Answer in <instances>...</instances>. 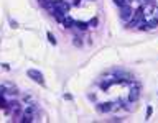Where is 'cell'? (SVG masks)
I'll list each match as a JSON object with an SVG mask.
<instances>
[{
  "label": "cell",
  "instance_id": "obj_14",
  "mask_svg": "<svg viewBox=\"0 0 158 123\" xmlns=\"http://www.w3.org/2000/svg\"><path fill=\"white\" fill-rule=\"evenodd\" d=\"M74 44H76V46H81V41H79V38H74Z\"/></svg>",
  "mask_w": 158,
  "mask_h": 123
},
{
  "label": "cell",
  "instance_id": "obj_12",
  "mask_svg": "<svg viewBox=\"0 0 158 123\" xmlns=\"http://www.w3.org/2000/svg\"><path fill=\"white\" fill-rule=\"evenodd\" d=\"M152 112H153V108H152V107H148V108H147V120L152 117Z\"/></svg>",
  "mask_w": 158,
  "mask_h": 123
},
{
  "label": "cell",
  "instance_id": "obj_15",
  "mask_svg": "<svg viewBox=\"0 0 158 123\" xmlns=\"http://www.w3.org/2000/svg\"><path fill=\"white\" fill-rule=\"evenodd\" d=\"M89 25H91V26H94V25H97V18H94V20H92V22H91V23H89Z\"/></svg>",
  "mask_w": 158,
  "mask_h": 123
},
{
  "label": "cell",
  "instance_id": "obj_6",
  "mask_svg": "<svg viewBox=\"0 0 158 123\" xmlns=\"http://www.w3.org/2000/svg\"><path fill=\"white\" fill-rule=\"evenodd\" d=\"M145 22H147V25H148V28H156V26H158V17H156V15L145 18Z\"/></svg>",
  "mask_w": 158,
  "mask_h": 123
},
{
  "label": "cell",
  "instance_id": "obj_9",
  "mask_svg": "<svg viewBox=\"0 0 158 123\" xmlns=\"http://www.w3.org/2000/svg\"><path fill=\"white\" fill-rule=\"evenodd\" d=\"M46 38H48V41L51 43L53 46L56 44V38H54V34H53V33H49V31H48V33H46Z\"/></svg>",
  "mask_w": 158,
  "mask_h": 123
},
{
  "label": "cell",
  "instance_id": "obj_7",
  "mask_svg": "<svg viewBox=\"0 0 158 123\" xmlns=\"http://www.w3.org/2000/svg\"><path fill=\"white\" fill-rule=\"evenodd\" d=\"M74 20L69 17V15H66V17H64V20H63V25H64V28H74Z\"/></svg>",
  "mask_w": 158,
  "mask_h": 123
},
{
  "label": "cell",
  "instance_id": "obj_8",
  "mask_svg": "<svg viewBox=\"0 0 158 123\" xmlns=\"http://www.w3.org/2000/svg\"><path fill=\"white\" fill-rule=\"evenodd\" d=\"M74 26H76L77 30H81V31H84V30H87L89 25L86 22H76V23H74Z\"/></svg>",
  "mask_w": 158,
  "mask_h": 123
},
{
  "label": "cell",
  "instance_id": "obj_5",
  "mask_svg": "<svg viewBox=\"0 0 158 123\" xmlns=\"http://www.w3.org/2000/svg\"><path fill=\"white\" fill-rule=\"evenodd\" d=\"M97 108H99V112H101V113H107V112H110L112 108H114V103H112V102L99 103V105H97Z\"/></svg>",
  "mask_w": 158,
  "mask_h": 123
},
{
  "label": "cell",
  "instance_id": "obj_16",
  "mask_svg": "<svg viewBox=\"0 0 158 123\" xmlns=\"http://www.w3.org/2000/svg\"><path fill=\"white\" fill-rule=\"evenodd\" d=\"M49 3H56V2H61V0H48Z\"/></svg>",
  "mask_w": 158,
  "mask_h": 123
},
{
  "label": "cell",
  "instance_id": "obj_11",
  "mask_svg": "<svg viewBox=\"0 0 158 123\" xmlns=\"http://www.w3.org/2000/svg\"><path fill=\"white\" fill-rule=\"evenodd\" d=\"M137 25H138V28H140L142 31H145V30H150V28H148V25H147V22H138Z\"/></svg>",
  "mask_w": 158,
  "mask_h": 123
},
{
  "label": "cell",
  "instance_id": "obj_10",
  "mask_svg": "<svg viewBox=\"0 0 158 123\" xmlns=\"http://www.w3.org/2000/svg\"><path fill=\"white\" fill-rule=\"evenodd\" d=\"M114 3H115L118 8H122L123 5H127V3H128V0H114Z\"/></svg>",
  "mask_w": 158,
  "mask_h": 123
},
{
  "label": "cell",
  "instance_id": "obj_2",
  "mask_svg": "<svg viewBox=\"0 0 158 123\" xmlns=\"http://www.w3.org/2000/svg\"><path fill=\"white\" fill-rule=\"evenodd\" d=\"M132 17H133V10H132V7L130 5H123V7L120 8V18L123 20V22H127V20H132Z\"/></svg>",
  "mask_w": 158,
  "mask_h": 123
},
{
  "label": "cell",
  "instance_id": "obj_13",
  "mask_svg": "<svg viewBox=\"0 0 158 123\" xmlns=\"http://www.w3.org/2000/svg\"><path fill=\"white\" fill-rule=\"evenodd\" d=\"M0 107H2V108H5V107H7V103H5V100H3V98H0Z\"/></svg>",
  "mask_w": 158,
  "mask_h": 123
},
{
  "label": "cell",
  "instance_id": "obj_1",
  "mask_svg": "<svg viewBox=\"0 0 158 123\" xmlns=\"http://www.w3.org/2000/svg\"><path fill=\"white\" fill-rule=\"evenodd\" d=\"M27 76L30 77V79H33L35 82H38V84H44V77H43V74L40 72V71H36V69H28L27 71Z\"/></svg>",
  "mask_w": 158,
  "mask_h": 123
},
{
  "label": "cell",
  "instance_id": "obj_3",
  "mask_svg": "<svg viewBox=\"0 0 158 123\" xmlns=\"http://www.w3.org/2000/svg\"><path fill=\"white\" fill-rule=\"evenodd\" d=\"M138 98H140V85L133 84L132 89H130V93H128V102L133 103V102H137Z\"/></svg>",
  "mask_w": 158,
  "mask_h": 123
},
{
  "label": "cell",
  "instance_id": "obj_4",
  "mask_svg": "<svg viewBox=\"0 0 158 123\" xmlns=\"http://www.w3.org/2000/svg\"><path fill=\"white\" fill-rule=\"evenodd\" d=\"M53 8H54V10H59V12H63L64 15H66V13H68V10H69V3H68V2H64V0H61V2L53 3Z\"/></svg>",
  "mask_w": 158,
  "mask_h": 123
}]
</instances>
